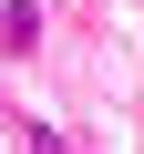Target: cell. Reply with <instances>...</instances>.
I'll use <instances>...</instances> for the list:
<instances>
[{"instance_id": "cell-1", "label": "cell", "mask_w": 144, "mask_h": 154, "mask_svg": "<svg viewBox=\"0 0 144 154\" xmlns=\"http://www.w3.org/2000/svg\"><path fill=\"white\" fill-rule=\"evenodd\" d=\"M0 41H11V51H31V41H41V11H31V0H11V21H0Z\"/></svg>"}]
</instances>
